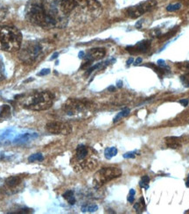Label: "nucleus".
<instances>
[{"label":"nucleus","mask_w":189,"mask_h":214,"mask_svg":"<svg viewBox=\"0 0 189 214\" xmlns=\"http://www.w3.org/2000/svg\"><path fill=\"white\" fill-rule=\"evenodd\" d=\"M122 175V169L116 167H106L99 169L93 177V185L96 189L101 188L102 185L111 180Z\"/></svg>","instance_id":"obj_7"},{"label":"nucleus","mask_w":189,"mask_h":214,"mask_svg":"<svg viewBox=\"0 0 189 214\" xmlns=\"http://www.w3.org/2000/svg\"><path fill=\"white\" fill-rule=\"evenodd\" d=\"M50 73V69L49 68H44L42 70H40V72L38 73V76H40V77H43V76H46L47 74Z\"/></svg>","instance_id":"obj_33"},{"label":"nucleus","mask_w":189,"mask_h":214,"mask_svg":"<svg viewBox=\"0 0 189 214\" xmlns=\"http://www.w3.org/2000/svg\"><path fill=\"white\" fill-rule=\"evenodd\" d=\"M44 160V157L41 154H32L28 157V162L29 163H34V162H42Z\"/></svg>","instance_id":"obj_24"},{"label":"nucleus","mask_w":189,"mask_h":214,"mask_svg":"<svg viewBox=\"0 0 189 214\" xmlns=\"http://www.w3.org/2000/svg\"><path fill=\"white\" fill-rule=\"evenodd\" d=\"M33 211L28 207H19V208H16L14 210H12L11 211H9V213H13V214H26V213H32Z\"/></svg>","instance_id":"obj_18"},{"label":"nucleus","mask_w":189,"mask_h":214,"mask_svg":"<svg viewBox=\"0 0 189 214\" xmlns=\"http://www.w3.org/2000/svg\"><path fill=\"white\" fill-rule=\"evenodd\" d=\"M179 103H180L181 105H183V106L186 107V106L188 105V104H189V100H188V99H186V98H183V99H180V100L179 101Z\"/></svg>","instance_id":"obj_34"},{"label":"nucleus","mask_w":189,"mask_h":214,"mask_svg":"<svg viewBox=\"0 0 189 214\" xmlns=\"http://www.w3.org/2000/svg\"><path fill=\"white\" fill-rule=\"evenodd\" d=\"M106 55V51L104 48L102 47H95L89 49L87 53L85 54L83 59L85 61H89V62H95L100 59H102Z\"/></svg>","instance_id":"obj_13"},{"label":"nucleus","mask_w":189,"mask_h":214,"mask_svg":"<svg viewBox=\"0 0 189 214\" xmlns=\"http://www.w3.org/2000/svg\"><path fill=\"white\" fill-rule=\"evenodd\" d=\"M180 8H181V4L177 3V4H174V5H169L166 7V11H168V12H176V11L180 10Z\"/></svg>","instance_id":"obj_29"},{"label":"nucleus","mask_w":189,"mask_h":214,"mask_svg":"<svg viewBox=\"0 0 189 214\" xmlns=\"http://www.w3.org/2000/svg\"><path fill=\"white\" fill-rule=\"evenodd\" d=\"M19 104L25 109L31 111H46L51 108L54 104V95L46 91H32L15 97Z\"/></svg>","instance_id":"obj_3"},{"label":"nucleus","mask_w":189,"mask_h":214,"mask_svg":"<svg viewBox=\"0 0 189 214\" xmlns=\"http://www.w3.org/2000/svg\"><path fill=\"white\" fill-rule=\"evenodd\" d=\"M130 110L129 109V108H125V109H124L123 111H121L120 112L115 118H114V119H113V122L114 123H116V122H117V121H119L121 119H123V118H124V117H127L129 114H130Z\"/></svg>","instance_id":"obj_22"},{"label":"nucleus","mask_w":189,"mask_h":214,"mask_svg":"<svg viewBox=\"0 0 189 214\" xmlns=\"http://www.w3.org/2000/svg\"><path fill=\"white\" fill-rule=\"evenodd\" d=\"M72 164L74 170L75 172L80 173V172H87L94 169L95 168L97 167L98 162L94 157H88L87 159H85L83 160H81V162L78 163H74Z\"/></svg>","instance_id":"obj_11"},{"label":"nucleus","mask_w":189,"mask_h":214,"mask_svg":"<svg viewBox=\"0 0 189 214\" xmlns=\"http://www.w3.org/2000/svg\"><path fill=\"white\" fill-rule=\"evenodd\" d=\"M165 144L168 148H173V149H177L180 148L182 144L186 143L189 141V137L184 135L180 137H176V136H169L165 138Z\"/></svg>","instance_id":"obj_12"},{"label":"nucleus","mask_w":189,"mask_h":214,"mask_svg":"<svg viewBox=\"0 0 189 214\" xmlns=\"http://www.w3.org/2000/svg\"><path fill=\"white\" fill-rule=\"evenodd\" d=\"M6 78L5 75V67L4 64V61L2 57L0 56V81H3Z\"/></svg>","instance_id":"obj_26"},{"label":"nucleus","mask_w":189,"mask_h":214,"mask_svg":"<svg viewBox=\"0 0 189 214\" xmlns=\"http://www.w3.org/2000/svg\"><path fill=\"white\" fill-rule=\"evenodd\" d=\"M149 183H150V177L148 175H144L139 183V185L141 188H144L145 190L149 189Z\"/></svg>","instance_id":"obj_27"},{"label":"nucleus","mask_w":189,"mask_h":214,"mask_svg":"<svg viewBox=\"0 0 189 214\" xmlns=\"http://www.w3.org/2000/svg\"><path fill=\"white\" fill-rule=\"evenodd\" d=\"M26 18L32 25L45 29L63 28L68 21L57 4L49 0L28 1L26 5Z\"/></svg>","instance_id":"obj_1"},{"label":"nucleus","mask_w":189,"mask_h":214,"mask_svg":"<svg viewBox=\"0 0 189 214\" xmlns=\"http://www.w3.org/2000/svg\"><path fill=\"white\" fill-rule=\"evenodd\" d=\"M23 179L20 175H11L4 180L0 184V192L7 195L15 194L23 188Z\"/></svg>","instance_id":"obj_8"},{"label":"nucleus","mask_w":189,"mask_h":214,"mask_svg":"<svg viewBox=\"0 0 189 214\" xmlns=\"http://www.w3.org/2000/svg\"><path fill=\"white\" fill-rule=\"evenodd\" d=\"M116 86H117L118 88H121V87L123 86V82H122V81H118L117 83H116Z\"/></svg>","instance_id":"obj_41"},{"label":"nucleus","mask_w":189,"mask_h":214,"mask_svg":"<svg viewBox=\"0 0 189 214\" xmlns=\"http://www.w3.org/2000/svg\"><path fill=\"white\" fill-rule=\"evenodd\" d=\"M98 206L95 204H89V205H85L81 207V211L82 212H95L97 211Z\"/></svg>","instance_id":"obj_23"},{"label":"nucleus","mask_w":189,"mask_h":214,"mask_svg":"<svg viewBox=\"0 0 189 214\" xmlns=\"http://www.w3.org/2000/svg\"><path fill=\"white\" fill-rule=\"evenodd\" d=\"M135 194H136V191L131 189L130 190V193H129V197H128V201L130 203H133L134 202V198H135Z\"/></svg>","instance_id":"obj_31"},{"label":"nucleus","mask_w":189,"mask_h":214,"mask_svg":"<svg viewBox=\"0 0 189 214\" xmlns=\"http://www.w3.org/2000/svg\"><path fill=\"white\" fill-rule=\"evenodd\" d=\"M34 137H37V134H30V133H25V134H22L20 136H19L18 138H17L14 142H26L28 140L32 139V138H34Z\"/></svg>","instance_id":"obj_21"},{"label":"nucleus","mask_w":189,"mask_h":214,"mask_svg":"<svg viewBox=\"0 0 189 214\" xmlns=\"http://www.w3.org/2000/svg\"><path fill=\"white\" fill-rule=\"evenodd\" d=\"M150 47H151V41L145 40V41L137 42L135 46H128L126 47V50L128 52H130V54L145 53L149 50Z\"/></svg>","instance_id":"obj_14"},{"label":"nucleus","mask_w":189,"mask_h":214,"mask_svg":"<svg viewBox=\"0 0 189 214\" xmlns=\"http://www.w3.org/2000/svg\"><path fill=\"white\" fill-rule=\"evenodd\" d=\"M187 76H188V77H189V74H188V75H187Z\"/></svg>","instance_id":"obj_44"},{"label":"nucleus","mask_w":189,"mask_h":214,"mask_svg":"<svg viewBox=\"0 0 189 214\" xmlns=\"http://www.w3.org/2000/svg\"><path fill=\"white\" fill-rule=\"evenodd\" d=\"M61 12L80 22L93 20L102 13V8L97 0H61Z\"/></svg>","instance_id":"obj_2"},{"label":"nucleus","mask_w":189,"mask_h":214,"mask_svg":"<svg viewBox=\"0 0 189 214\" xmlns=\"http://www.w3.org/2000/svg\"><path fill=\"white\" fill-rule=\"evenodd\" d=\"M142 61H143V60H142V58L139 57V58H137V59L135 61V63H134V64H135V65H139V64H140V63L142 62Z\"/></svg>","instance_id":"obj_36"},{"label":"nucleus","mask_w":189,"mask_h":214,"mask_svg":"<svg viewBox=\"0 0 189 214\" xmlns=\"http://www.w3.org/2000/svg\"><path fill=\"white\" fill-rule=\"evenodd\" d=\"M49 50V44L46 41H28L19 49L18 58L25 64H33L41 60Z\"/></svg>","instance_id":"obj_4"},{"label":"nucleus","mask_w":189,"mask_h":214,"mask_svg":"<svg viewBox=\"0 0 189 214\" xmlns=\"http://www.w3.org/2000/svg\"><path fill=\"white\" fill-rule=\"evenodd\" d=\"M132 62H134V59L132 58V57H130L128 61H127V62H126V64H127V66H129V65H130Z\"/></svg>","instance_id":"obj_39"},{"label":"nucleus","mask_w":189,"mask_h":214,"mask_svg":"<svg viewBox=\"0 0 189 214\" xmlns=\"http://www.w3.org/2000/svg\"><path fill=\"white\" fill-rule=\"evenodd\" d=\"M11 115V106L8 104H3L0 107V118L6 119Z\"/></svg>","instance_id":"obj_17"},{"label":"nucleus","mask_w":189,"mask_h":214,"mask_svg":"<svg viewBox=\"0 0 189 214\" xmlns=\"http://www.w3.org/2000/svg\"><path fill=\"white\" fill-rule=\"evenodd\" d=\"M178 30H179V27H174V29H172V30H170L168 33H165L164 35H160V39L161 40H168V39H170V38H172L173 36H174V35L176 34V33L178 32Z\"/></svg>","instance_id":"obj_25"},{"label":"nucleus","mask_w":189,"mask_h":214,"mask_svg":"<svg viewBox=\"0 0 189 214\" xmlns=\"http://www.w3.org/2000/svg\"><path fill=\"white\" fill-rule=\"evenodd\" d=\"M157 63H158V66H159V67H161V68H167V66H166V64H165V61L164 60H159L158 62H157Z\"/></svg>","instance_id":"obj_35"},{"label":"nucleus","mask_w":189,"mask_h":214,"mask_svg":"<svg viewBox=\"0 0 189 214\" xmlns=\"http://www.w3.org/2000/svg\"><path fill=\"white\" fill-rule=\"evenodd\" d=\"M46 129L52 134L68 135L72 133V126L67 122L61 121H51L46 125Z\"/></svg>","instance_id":"obj_10"},{"label":"nucleus","mask_w":189,"mask_h":214,"mask_svg":"<svg viewBox=\"0 0 189 214\" xmlns=\"http://www.w3.org/2000/svg\"><path fill=\"white\" fill-rule=\"evenodd\" d=\"M89 151H90V148H88L87 146L79 145L76 148L75 154L74 159L72 160V163L81 162V160H83L85 159H87L88 157H89Z\"/></svg>","instance_id":"obj_15"},{"label":"nucleus","mask_w":189,"mask_h":214,"mask_svg":"<svg viewBox=\"0 0 189 214\" xmlns=\"http://www.w3.org/2000/svg\"><path fill=\"white\" fill-rule=\"evenodd\" d=\"M186 186L187 188H189V175H187V178H186Z\"/></svg>","instance_id":"obj_42"},{"label":"nucleus","mask_w":189,"mask_h":214,"mask_svg":"<svg viewBox=\"0 0 189 214\" xmlns=\"http://www.w3.org/2000/svg\"><path fill=\"white\" fill-rule=\"evenodd\" d=\"M7 13H8V8L5 5H0V21L5 20Z\"/></svg>","instance_id":"obj_28"},{"label":"nucleus","mask_w":189,"mask_h":214,"mask_svg":"<svg viewBox=\"0 0 189 214\" xmlns=\"http://www.w3.org/2000/svg\"><path fill=\"white\" fill-rule=\"evenodd\" d=\"M142 23H143V20H139V22H137V24H136V27L137 28H141V26H142Z\"/></svg>","instance_id":"obj_37"},{"label":"nucleus","mask_w":189,"mask_h":214,"mask_svg":"<svg viewBox=\"0 0 189 214\" xmlns=\"http://www.w3.org/2000/svg\"><path fill=\"white\" fill-rule=\"evenodd\" d=\"M116 154H117V149L115 147L107 148L104 151V156L106 157V159H109V160L116 156Z\"/></svg>","instance_id":"obj_19"},{"label":"nucleus","mask_w":189,"mask_h":214,"mask_svg":"<svg viewBox=\"0 0 189 214\" xmlns=\"http://www.w3.org/2000/svg\"><path fill=\"white\" fill-rule=\"evenodd\" d=\"M108 91H115V87L110 86V87L108 88Z\"/></svg>","instance_id":"obj_43"},{"label":"nucleus","mask_w":189,"mask_h":214,"mask_svg":"<svg viewBox=\"0 0 189 214\" xmlns=\"http://www.w3.org/2000/svg\"><path fill=\"white\" fill-rule=\"evenodd\" d=\"M23 36L21 32L15 26H0V50L15 52L22 45Z\"/></svg>","instance_id":"obj_5"},{"label":"nucleus","mask_w":189,"mask_h":214,"mask_svg":"<svg viewBox=\"0 0 189 214\" xmlns=\"http://www.w3.org/2000/svg\"><path fill=\"white\" fill-rule=\"evenodd\" d=\"M151 35L152 37H159V38L160 35H161V31L158 28H155L151 32Z\"/></svg>","instance_id":"obj_30"},{"label":"nucleus","mask_w":189,"mask_h":214,"mask_svg":"<svg viewBox=\"0 0 189 214\" xmlns=\"http://www.w3.org/2000/svg\"><path fill=\"white\" fill-rule=\"evenodd\" d=\"M136 154H137V151H132V152H128L126 154H124V158H135L136 157Z\"/></svg>","instance_id":"obj_32"},{"label":"nucleus","mask_w":189,"mask_h":214,"mask_svg":"<svg viewBox=\"0 0 189 214\" xmlns=\"http://www.w3.org/2000/svg\"><path fill=\"white\" fill-rule=\"evenodd\" d=\"M62 197L68 202V204H69V205H73L75 204V198L74 196V191L73 190H67L63 194Z\"/></svg>","instance_id":"obj_16"},{"label":"nucleus","mask_w":189,"mask_h":214,"mask_svg":"<svg viewBox=\"0 0 189 214\" xmlns=\"http://www.w3.org/2000/svg\"><path fill=\"white\" fill-rule=\"evenodd\" d=\"M157 5L156 0H146L135 6H130L126 9V15L130 19H137L144 13L148 12L154 9Z\"/></svg>","instance_id":"obj_9"},{"label":"nucleus","mask_w":189,"mask_h":214,"mask_svg":"<svg viewBox=\"0 0 189 214\" xmlns=\"http://www.w3.org/2000/svg\"><path fill=\"white\" fill-rule=\"evenodd\" d=\"M134 209L136 210L137 212H139V213L142 212L145 209V202L144 198H141L139 202L134 205Z\"/></svg>","instance_id":"obj_20"},{"label":"nucleus","mask_w":189,"mask_h":214,"mask_svg":"<svg viewBox=\"0 0 189 214\" xmlns=\"http://www.w3.org/2000/svg\"><path fill=\"white\" fill-rule=\"evenodd\" d=\"M94 103L89 99L68 98L62 105V110L68 116H75L94 108Z\"/></svg>","instance_id":"obj_6"},{"label":"nucleus","mask_w":189,"mask_h":214,"mask_svg":"<svg viewBox=\"0 0 189 214\" xmlns=\"http://www.w3.org/2000/svg\"><path fill=\"white\" fill-rule=\"evenodd\" d=\"M58 56H59V53L58 52H55L54 55H53V56L50 58V60H54V59H56L57 57H58Z\"/></svg>","instance_id":"obj_38"},{"label":"nucleus","mask_w":189,"mask_h":214,"mask_svg":"<svg viewBox=\"0 0 189 214\" xmlns=\"http://www.w3.org/2000/svg\"><path fill=\"white\" fill-rule=\"evenodd\" d=\"M84 56H85V53H84L83 51H81V52L79 53V58L82 59V58L84 57Z\"/></svg>","instance_id":"obj_40"}]
</instances>
